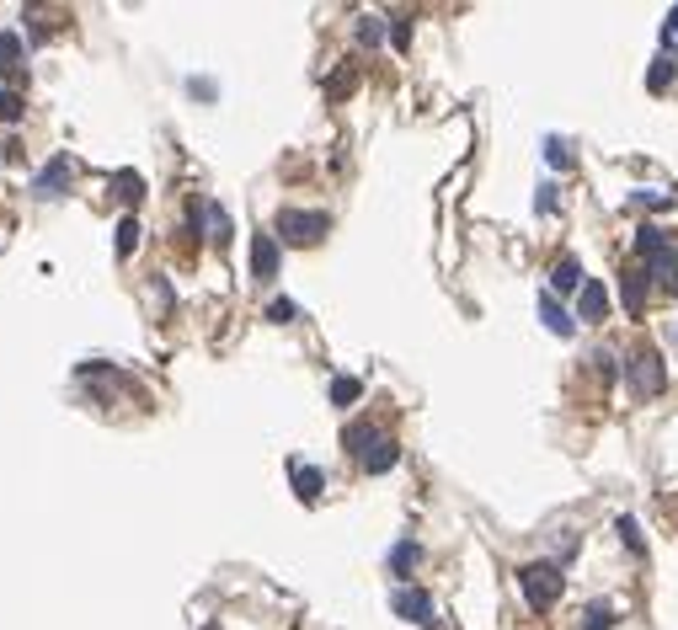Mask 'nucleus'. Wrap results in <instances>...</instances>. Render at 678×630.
<instances>
[{"label": "nucleus", "mask_w": 678, "mask_h": 630, "mask_svg": "<svg viewBox=\"0 0 678 630\" xmlns=\"http://www.w3.org/2000/svg\"><path fill=\"white\" fill-rule=\"evenodd\" d=\"M326 230H332V214H321V209H278V220H273L278 246H315Z\"/></svg>", "instance_id": "obj_1"}, {"label": "nucleus", "mask_w": 678, "mask_h": 630, "mask_svg": "<svg viewBox=\"0 0 678 630\" xmlns=\"http://www.w3.org/2000/svg\"><path fill=\"white\" fill-rule=\"evenodd\" d=\"M561 561H529L523 572H518V588H523V604L529 609H551L556 598H561Z\"/></svg>", "instance_id": "obj_2"}, {"label": "nucleus", "mask_w": 678, "mask_h": 630, "mask_svg": "<svg viewBox=\"0 0 678 630\" xmlns=\"http://www.w3.org/2000/svg\"><path fill=\"white\" fill-rule=\"evenodd\" d=\"M625 374H630V390H636L641 401L668 385V369H663V353H657V347H636L630 363H625Z\"/></svg>", "instance_id": "obj_3"}, {"label": "nucleus", "mask_w": 678, "mask_h": 630, "mask_svg": "<svg viewBox=\"0 0 678 630\" xmlns=\"http://www.w3.org/2000/svg\"><path fill=\"white\" fill-rule=\"evenodd\" d=\"M391 609H396L400 620H411V625H438V609H433V598H428L422 588H406V582H400L396 593H391Z\"/></svg>", "instance_id": "obj_4"}, {"label": "nucleus", "mask_w": 678, "mask_h": 630, "mask_svg": "<svg viewBox=\"0 0 678 630\" xmlns=\"http://www.w3.org/2000/svg\"><path fill=\"white\" fill-rule=\"evenodd\" d=\"M278 262H283L278 235H273V230L257 235V240H251V278H257V284H273V278H278Z\"/></svg>", "instance_id": "obj_5"}, {"label": "nucleus", "mask_w": 678, "mask_h": 630, "mask_svg": "<svg viewBox=\"0 0 678 630\" xmlns=\"http://www.w3.org/2000/svg\"><path fill=\"white\" fill-rule=\"evenodd\" d=\"M70 176H75V166H70V155H54V161H49L43 172L33 176V193H38V198H59V193L70 187Z\"/></svg>", "instance_id": "obj_6"}, {"label": "nucleus", "mask_w": 678, "mask_h": 630, "mask_svg": "<svg viewBox=\"0 0 678 630\" xmlns=\"http://www.w3.org/2000/svg\"><path fill=\"white\" fill-rule=\"evenodd\" d=\"M646 273L657 278V288H663V294H673V288H678V251H673V246H657V251H646Z\"/></svg>", "instance_id": "obj_7"}, {"label": "nucleus", "mask_w": 678, "mask_h": 630, "mask_svg": "<svg viewBox=\"0 0 678 630\" xmlns=\"http://www.w3.org/2000/svg\"><path fill=\"white\" fill-rule=\"evenodd\" d=\"M380 438H385V433H380L374 422H347V428H342V449H347L353 459H363L374 444H380Z\"/></svg>", "instance_id": "obj_8"}, {"label": "nucleus", "mask_w": 678, "mask_h": 630, "mask_svg": "<svg viewBox=\"0 0 678 630\" xmlns=\"http://www.w3.org/2000/svg\"><path fill=\"white\" fill-rule=\"evenodd\" d=\"M604 315H609V288L598 284V278H588L582 299H577V321H604Z\"/></svg>", "instance_id": "obj_9"}, {"label": "nucleus", "mask_w": 678, "mask_h": 630, "mask_svg": "<svg viewBox=\"0 0 678 630\" xmlns=\"http://www.w3.org/2000/svg\"><path fill=\"white\" fill-rule=\"evenodd\" d=\"M540 321H545V332H556V337H571V332H577V315H571L566 305H556V294L540 299Z\"/></svg>", "instance_id": "obj_10"}, {"label": "nucleus", "mask_w": 678, "mask_h": 630, "mask_svg": "<svg viewBox=\"0 0 678 630\" xmlns=\"http://www.w3.org/2000/svg\"><path fill=\"white\" fill-rule=\"evenodd\" d=\"M358 465H363L369 475H385V470H396V465H400V444H396V438H380V444L358 459Z\"/></svg>", "instance_id": "obj_11"}, {"label": "nucleus", "mask_w": 678, "mask_h": 630, "mask_svg": "<svg viewBox=\"0 0 678 630\" xmlns=\"http://www.w3.org/2000/svg\"><path fill=\"white\" fill-rule=\"evenodd\" d=\"M288 475H294V492H299V503H315V497H321V486H326V475H321L315 465H299V459L288 465Z\"/></svg>", "instance_id": "obj_12"}, {"label": "nucleus", "mask_w": 678, "mask_h": 630, "mask_svg": "<svg viewBox=\"0 0 678 630\" xmlns=\"http://www.w3.org/2000/svg\"><path fill=\"white\" fill-rule=\"evenodd\" d=\"M417 561H422V545H417V540H396V550H391V572L411 577L417 572Z\"/></svg>", "instance_id": "obj_13"}, {"label": "nucleus", "mask_w": 678, "mask_h": 630, "mask_svg": "<svg viewBox=\"0 0 678 630\" xmlns=\"http://www.w3.org/2000/svg\"><path fill=\"white\" fill-rule=\"evenodd\" d=\"M27 64V49H22V38L16 33H0V75H16Z\"/></svg>", "instance_id": "obj_14"}, {"label": "nucleus", "mask_w": 678, "mask_h": 630, "mask_svg": "<svg viewBox=\"0 0 678 630\" xmlns=\"http://www.w3.org/2000/svg\"><path fill=\"white\" fill-rule=\"evenodd\" d=\"M582 284H588V278H582V268H577L571 257H561V262L551 268V288H556V294H571V288H582Z\"/></svg>", "instance_id": "obj_15"}, {"label": "nucleus", "mask_w": 678, "mask_h": 630, "mask_svg": "<svg viewBox=\"0 0 678 630\" xmlns=\"http://www.w3.org/2000/svg\"><path fill=\"white\" fill-rule=\"evenodd\" d=\"M646 294H652V288H646V273H625V310H630V315L646 310Z\"/></svg>", "instance_id": "obj_16"}, {"label": "nucleus", "mask_w": 678, "mask_h": 630, "mask_svg": "<svg viewBox=\"0 0 678 630\" xmlns=\"http://www.w3.org/2000/svg\"><path fill=\"white\" fill-rule=\"evenodd\" d=\"M615 620H620V609H615V604H588V615H582V625H577V630H609Z\"/></svg>", "instance_id": "obj_17"}, {"label": "nucleus", "mask_w": 678, "mask_h": 630, "mask_svg": "<svg viewBox=\"0 0 678 630\" xmlns=\"http://www.w3.org/2000/svg\"><path fill=\"white\" fill-rule=\"evenodd\" d=\"M203 214H209V240H214V246H225V240H230V214L220 209V203H209V198H203Z\"/></svg>", "instance_id": "obj_18"}, {"label": "nucleus", "mask_w": 678, "mask_h": 630, "mask_svg": "<svg viewBox=\"0 0 678 630\" xmlns=\"http://www.w3.org/2000/svg\"><path fill=\"white\" fill-rule=\"evenodd\" d=\"M673 75H678V64L663 54V59H652V75H646V86H652V91H668V86H673Z\"/></svg>", "instance_id": "obj_19"}, {"label": "nucleus", "mask_w": 678, "mask_h": 630, "mask_svg": "<svg viewBox=\"0 0 678 630\" xmlns=\"http://www.w3.org/2000/svg\"><path fill=\"white\" fill-rule=\"evenodd\" d=\"M358 396H363V385H358L353 374H337V380H332V401L337 406H353Z\"/></svg>", "instance_id": "obj_20"}, {"label": "nucleus", "mask_w": 678, "mask_h": 630, "mask_svg": "<svg viewBox=\"0 0 678 630\" xmlns=\"http://www.w3.org/2000/svg\"><path fill=\"white\" fill-rule=\"evenodd\" d=\"M134 246H139V220L128 214V220H118V257H134Z\"/></svg>", "instance_id": "obj_21"}, {"label": "nucleus", "mask_w": 678, "mask_h": 630, "mask_svg": "<svg viewBox=\"0 0 678 630\" xmlns=\"http://www.w3.org/2000/svg\"><path fill=\"white\" fill-rule=\"evenodd\" d=\"M113 187H118V198H123V203H139V198H145V182H139L134 172L113 176Z\"/></svg>", "instance_id": "obj_22"}, {"label": "nucleus", "mask_w": 678, "mask_h": 630, "mask_svg": "<svg viewBox=\"0 0 678 630\" xmlns=\"http://www.w3.org/2000/svg\"><path fill=\"white\" fill-rule=\"evenodd\" d=\"M22 113H27V102H22L16 91L0 86V123H22Z\"/></svg>", "instance_id": "obj_23"}, {"label": "nucleus", "mask_w": 678, "mask_h": 630, "mask_svg": "<svg viewBox=\"0 0 678 630\" xmlns=\"http://www.w3.org/2000/svg\"><path fill=\"white\" fill-rule=\"evenodd\" d=\"M636 246H641V257H646V251L668 246V230H657V225H641V230H636Z\"/></svg>", "instance_id": "obj_24"}, {"label": "nucleus", "mask_w": 678, "mask_h": 630, "mask_svg": "<svg viewBox=\"0 0 678 630\" xmlns=\"http://www.w3.org/2000/svg\"><path fill=\"white\" fill-rule=\"evenodd\" d=\"M380 38H385V22H380V16H363V22H358V43H369V49H374Z\"/></svg>", "instance_id": "obj_25"}, {"label": "nucleus", "mask_w": 678, "mask_h": 630, "mask_svg": "<svg viewBox=\"0 0 678 630\" xmlns=\"http://www.w3.org/2000/svg\"><path fill=\"white\" fill-rule=\"evenodd\" d=\"M545 161H551V166H571V145H566V139H545Z\"/></svg>", "instance_id": "obj_26"}, {"label": "nucleus", "mask_w": 678, "mask_h": 630, "mask_svg": "<svg viewBox=\"0 0 678 630\" xmlns=\"http://www.w3.org/2000/svg\"><path fill=\"white\" fill-rule=\"evenodd\" d=\"M588 363H593V369H598V374H604V385H609V380H615V374H620V363H615V353H604V347H598V353H593V358H588Z\"/></svg>", "instance_id": "obj_27"}, {"label": "nucleus", "mask_w": 678, "mask_h": 630, "mask_svg": "<svg viewBox=\"0 0 678 630\" xmlns=\"http://www.w3.org/2000/svg\"><path fill=\"white\" fill-rule=\"evenodd\" d=\"M268 321H294V299H273V305H268Z\"/></svg>", "instance_id": "obj_28"}, {"label": "nucleus", "mask_w": 678, "mask_h": 630, "mask_svg": "<svg viewBox=\"0 0 678 630\" xmlns=\"http://www.w3.org/2000/svg\"><path fill=\"white\" fill-rule=\"evenodd\" d=\"M620 534H625L630 550H641V523H636V518H620Z\"/></svg>", "instance_id": "obj_29"}, {"label": "nucleus", "mask_w": 678, "mask_h": 630, "mask_svg": "<svg viewBox=\"0 0 678 630\" xmlns=\"http://www.w3.org/2000/svg\"><path fill=\"white\" fill-rule=\"evenodd\" d=\"M391 38H396V49H406V43H411V22H406V16H396V22H391Z\"/></svg>", "instance_id": "obj_30"}, {"label": "nucleus", "mask_w": 678, "mask_h": 630, "mask_svg": "<svg viewBox=\"0 0 678 630\" xmlns=\"http://www.w3.org/2000/svg\"><path fill=\"white\" fill-rule=\"evenodd\" d=\"M534 209H540V214H551V209H556V187H551V182L540 187V198H534Z\"/></svg>", "instance_id": "obj_31"}, {"label": "nucleus", "mask_w": 678, "mask_h": 630, "mask_svg": "<svg viewBox=\"0 0 678 630\" xmlns=\"http://www.w3.org/2000/svg\"><path fill=\"white\" fill-rule=\"evenodd\" d=\"M636 203H641V209H663V203H668V193H646V187H641V193H636Z\"/></svg>", "instance_id": "obj_32"}, {"label": "nucleus", "mask_w": 678, "mask_h": 630, "mask_svg": "<svg viewBox=\"0 0 678 630\" xmlns=\"http://www.w3.org/2000/svg\"><path fill=\"white\" fill-rule=\"evenodd\" d=\"M668 43H678V5H673V16H668Z\"/></svg>", "instance_id": "obj_33"}]
</instances>
